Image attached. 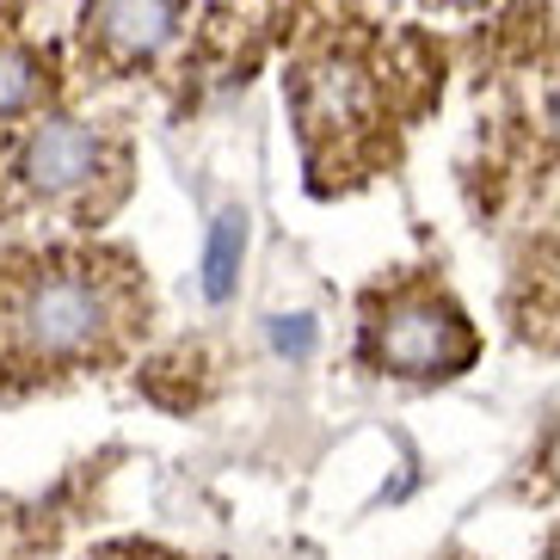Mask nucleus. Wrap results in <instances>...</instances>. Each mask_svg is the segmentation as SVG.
I'll use <instances>...</instances> for the list:
<instances>
[{
    "label": "nucleus",
    "mask_w": 560,
    "mask_h": 560,
    "mask_svg": "<svg viewBox=\"0 0 560 560\" xmlns=\"http://www.w3.org/2000/svg\"><path fill=\"white\" fill-rule=\"evenodd\" d=\"M86 560H179V555L149 548V542H112V548H100V555H86Z\"/></svg>",
    "instance_id": "8"
},
{
    "label": "nucleus",
    "mask_w": 560,
    "mask_h": 560,
    "mask_svg": "<svg viewBox=\"0 0 560 560\" xmlns=\"http://www.w3.org/2000/svg\"><path fill=\"white\" fill-rule=\"evenodd\" d=\"M548 130L560 136V93H555V100H548Z\"/></svg>",
    "instance_id": "9"
},
{
    "label": "nucleus",
    "mask_w": 560,
    "mask_h": 560,
    "mask_svg": "<svg viewBox=\"0 0 560 560\" xmlns=\"http://www.w3.org/2000/svg\"><path fill=\"white\" fill-rule=\"evenodd\" d=\"M363 351H370L376 370H395V376H456V370L475 363V332L450 302L412 296L370 320Z\"/></svg>",
    "instance_id": "3"
},
{
    "label": "nucleus",
    "mask_w": 560,
    "mask_h": 560,
    "mask_svg": "<svg viewBox=\"0 0 560 560\" xmlns=\"http://www.w3.org/2000/svg\"><path fill=\"white\" fill-rule=\"evenodd\" d=\"M37 93V56L19 50V44H0V117L25 112Z\"/></svg>",
    "instance_id": "6"
},
{
    "label": "nucleus",
    "mask_w": 560,
    "mask_h": 560,
    "mask_svg": "<svg viewBox=\"0 0 560 560\" xmlns=\"http://www.w3.org/2000/svg\"><path fill=\"white\" fill-rule=\"evenodd\" d=\"M179 25V0H86V50L105 68L149 62Z\"/></svg>",
    "instance_id": "4"
},
{
    "label": "nucleus",
    "mask_w": 560,
    "mask_h": 560,
    "mask_svg": "<svg viewBox=\"0 0 560 560\" xmlns=\"http://www.w3.org/2000/svg\"><path fill=\"white\" fill-rule=\"evenodd\" d=\"M0 210L7 215H37V210H86L100 179H117V161L100 130H86L74 117H44L13 142L0 166ZM105 203V198H93Z\"/></svg>",
    "instance_id": "2"
},
{
    "label": "nucleus",
    "mask_w": 560,
    "mask_h": 560,
    "mask_svg": "<svg viewBox=\"0 0 560 560\" xmlns=\"http://www.w3.org/2000/svg\"><path fill=\"white\" fill-rule=\"evenodd\" d=\"M271 346L290 351V358H308V351H314V320H308V314H283L278 327H271Z\"/></svg>",
    "instance_id": "7"
},
{
    "label": "nucleus",
    "mask_w": 560,
    "mask_h": 560,
    "mask_svg": "<svg viewBox=\"0 0 560 560\" xmlns=\"http://www.w3.org/2000/svg\"><path fill=\"white\" fill-rule=\"evenodd\" d=\"M241 253H247V215H241V210L215 215L210 253H203V296H210V302H229L234 271H241Z\"/></svg>",
    "instance_id": "5"
},
{
    "label": "nucleus",
    "mask_w": 560,
    "mask_h": 560,
    "mask_svg": "<svg viewBox=\"0 0 560 560\" xmlns=\"http://www.w3.org/2000/svg\"><path fill=\"white\" fill-rule=\"evenodd\" d=\"M136 320V283L124 259L50 253L0 259V376L37 382L50 370H81L124 346Z\"/></svg>",
    "instance_id": "1"
}]
</instances>
